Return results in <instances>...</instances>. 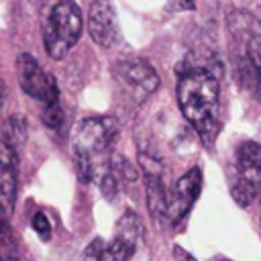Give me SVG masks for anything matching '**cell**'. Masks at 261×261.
Returning a JSON list of instances; mask_svg holds the SVG:
<instances>
[{
  "mask_svg": "<svg viewBox=\"0 0 261 261\" xmlns=\"http://www.w3.org/2000/svg\"><path fill=\"white\" fill-rule=\"evenodd\" d=\"M177 104L186 120L198 130L204 145L218 135V80L206 67L177 69Z\"/></svg>",
  "mask_w": 261,
  "mask_h": 261,
  "instance_id": "cell-1",
  "label": "cell"
},
{
  "mask_svg": "<svg viewBox=\"0 0 261 261\" xmlns=\"http://www.w3.org/2000/svg\"><path fill=\"white\" fill-rule=\"evenodd\" d=\"M84 29L82 12L73 0H59L43 27L45 49L53 59H63L80 41Z\"/></svg>",
  "mask_w": 261,
  "mask_h": 261,
  "instance_id": "cell-2",
  "label": "cell"
},
{
  "mask_svg": "<svg viewBox=\"0 0 261 261\" xmlns=\"http://www.w3.org/2000/svg\"><path fill=\"white\" fill-rule=\"evenodd\" d=\"M120 124L114 116H88L82 118L71 130L73 157H86L96 161L118 137Z\"/></svg>",
  "mask_w": 261,
  "mask_h": 261,
  "instance_id": "cell-3",
  "label": "cell"
},
{
  "mask_svg": "<svg viewBox=\"0 0 261 261\" xmlns=\"http://www.w3.org/2000/svg\"><path fill=\"white\" fill-rule=\"evenodd\" d=\"M16 71H18V82L24 94H29L31 98L43 104L59 102V90H57L55 77L47 73L33 55L22 53L16 61Z\"/></svg>",
  "mask_w": 261,
  "mask_h": 261,
  "instance_id": "cell-4",
  "label": "cell"
},
{
  "mask_svg": "<svg viewBox=\"0 0 261 261\" xmlns=\"http://www.w3.org/2000/svg\"><path fill=\"white\" fill-rule=\"evenodd\" d=\"M110 247L118 261H130L145 251V226L133 210H126L118 218Z\"/></svg>",
  "mask_w": 261,
  "mask_h": 261,
  "instance_id": "cell-5",
  "label": "cell"
},
{
  "mask_svg": "<svg viewBox=\"0 0 261 261\" xmlns=\"http://www.w3.org/2000/svg\"><path fill=\"white\" fill-rule=\"evenodd\" d=\"M139 161L145 169V194H147L145 200L149 214L157 222H161L169 210V194L163 186V163L149 153L145 155L143 151L139 153Z\"/></svg>",
  "mask_w": 261,
  "mask_h": 261,
  "instance_id": "cell-6",
  "label": "cell"
},
{
  "mask_svg": "<svg viewBox=\"0 0 261 261\" xmlns=\"http://www.w3.org/2000/svg\"><path fill=\"white\" fill-rule=\"evenodd\" d=\"M200 186H202V173L198 167H192L173 184L169 192V210H167V218L173 224H177L190 212L192 204L200 194Z\"/></svg>",
  "mask_w": 261,
  "mask_h": 261,
  "instance_id": "cell-7",
  "label": "cell"
},
{
  "mask_svg": "<svg viewBox=\"0 0 261 261\" xmlns=\"http://www.w3.org/2000/svg\"><path fill=\"white\" fill-rule=\"evenodd\" d=\"M88 31L96 45L110 47L116 39V16L108 0H96L88 12Z\"/></svg>",
  "mask_w": 261,
  "mask_h": 261,
  "instance_id": "cell-8",
  "label": "cell"
},
{
  "mask_svg": "<svg viewBox=\"0 0 261 261\" xmlns=\"http://www.w3.org/2000/svg\"><path fill=\"white\" fill-rule=\"evenodd\" d=\"M114 71L124 84L141 90L143 94H151V92H155L159 88V75L153 69V65L149 61H145V59L135 57V59L118 61Z\"/></svg>",
  "mask_w": 261,
  "mask_h": 261,
  "instance_id": "cell-9",
  "label": "cell"
},
{
  "mask_svg": "<svg viewBox=\"0 0 261 261\" xmlns=\"http://www.w3.org/2000/svg\"><path fill=\"white\" fill-rule=\"evenodd\" d=\"M0 163H2V202L6 208V216L12 212L18 190V151L10 145H0Z\"/></svg>",
  "mask_w": 261,
  "mask_h": 261,
  "instance_id": "cell-10",
  "label": "cell"
},
{
  "mask_svg": "<svg viewBox=\"0 0 261 261\" xmlns=\"http://www.w3.org/2000/svg\"><path fill=\"white\" fill-rule=\"evenodd\" d=\"M237 167L239 173L261 179V145L255 141H245L237 147Z\"/></svg>",
  "mask_w": 261,
  "mask_h": 261,
  "instance_id": "cell-11",
  "label": "cell"
},
{
  "mask_svg": "<svg viewBox=\"0 0 261 261\" xmlns=\"http://www.w3.org/2000/svg\"><path fill=\"white\" fill-rule=\"evenodd\" d=\"M259 192H261V179H255L243 173H239V177L230 184V196L241 208L251 206L253 200L259 196Z\"/></svg>",
  "mask_w": 261,
  "mask_h": 261,
  "instance_id": "cell-12",
  "label": "cell"
},
{
  "mask_svg": "<svg viewBox=\"0 0 261 261\" xmlns=\"http://www.w3.org/2000/svg\"><path fill=\"white\" fill-rule=\"evenodd\" d=\"M27 141V120L20 114H12L2 124V143L10 145L12 149H20Z\"/></svg>",
  "mask_w": 261,
  "mask_h": 261,
  "instance_id": "cell-13",
  "label": "cell"
},
{
  "mask_svg": "<svg viewBox=\"0 0 261 261\" xmlns=\"http://www.w3.org/2000/svg\"><path fill=\"white\" fill-rule=\"evenodd\" d=\"M122 181H124L122 175L118 173V169H116L114 163L110 161V163L104 167L102 175H100V190H102V194H104L108 200H112V198H116V194H118Z\"/></svg>",
  "mask_w": 261,
  "mask_h": 261,
  "instance_id": "cell-14",
  "label": "cell"
},
{
  "mask_svg": "<svg viewBox=\"0 0 261 261\" xmlns=\"http://www.w3.org/2000/svg\"><path fill=\"white\" fill-rule=\"evenodd\" d=\"M84 259L86 261H118L110 243H106L104 239H94L86 251H84Z\"/></svg>",
  "mask_w": 261,
  "mask_h": 261,
  "instance_id": "cell-15",
  "label": "cell"
},
{
  "mask_svg": "<svg viewBox=\"0 0 261 261\" xmlns=\"http://www.w3.org/2000/svg\"><path fill=\"white\" fill-rule=\"evenodd\" d=\"M247 57L251 61V65L255 67V73H257V84H255V94H257V100L261 102V35H253L249 45H247Z\"/></svg>",
  "mask_w": 261,
  "mask_h": 261,
  "instance_id": "cell-16",
  "label": "cell"
},
{
  "mask_svg": "<svg viewBox=\"0 0 261 261\" xmlns=\"http://www.w3.org/2000/svg\"><path fill=\"white\" fill-rule=\"evenodd\" d=\"M43 122L51 130H61V126H63V110H61L59 102L43 104Z\"/></svg>",
  "mask_w": 261,
  "mask_h": 261,
  "instance_id": "cell-17",
  "label": "cell"
},
{
  "mask_svg": "<svg viewBox=\"0 0 261 261\" xmlns=\"http://www.w3.org/2000/svg\"><path fill=\"white\" fill-rule=\"evenodd\" d=\"M33 228L41 239H49L51 237V222L43 212H37L33 216Z\"/></svg>",
  "mask_w": 261,
  "mask_h": 261,
  "instance_id": "cell-18",
  "label": "cell"
},
{
  "mask_svg": "<svg viewBox=\"0 0 261 261\" xmlns=\"http://www.w3.org/2000/svg\"><path fill=\"white\" fill-rule=\"evenodd\" d=\"M169 8H173V10H194V0H169Z\"/></svg>",
  "mask_w": 261,
  "mask_h": 261,
  "instance_id": "cell-19",
  "label": "cell"
},
{
  "mask_svg": "<svg viewBox=\"0 0 261 261\" xmlns=\"http://www.w3.org/2000/svg\"><path fill=\"white\" fill-rule=\"evenodd\" d=\"M173 255H175V259L177 261H196L190 253H186L184 249H179V247H173Z\"/></svg>",
  "mask_w": 261,
  "mask_h": 261,
  "instance_id": "cell-20",
  "label": "cell"
},
{
  "mask_svg": "<svg viewBox=\"0 0 261 261\" xmlns=\"http://www.w3.org/2000/svg\"><path fill=\"white\" fill-rule=\"evenodd\" d=\"M216 261H230V259H222V257H218V259H216Z\"/></svg>",
  "mask_w": 261,
  "mask_h": 261,
  "instance_id": "cell-21",
  "label": "cell"
}]
</instances>
